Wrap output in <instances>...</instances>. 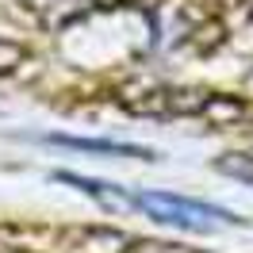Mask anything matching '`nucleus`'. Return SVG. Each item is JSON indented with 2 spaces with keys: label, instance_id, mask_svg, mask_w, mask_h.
I'll return each instance as SVG.
<instances>
[{
  "label": "nucleus",
  "instance_id": "nucleus-1",
  "mask_svg": "<svg viewBox=\"0 0 253 253\" xmlns=\"http://www.w3.org/2000/svg\"><path fill=\"white\" fill-rule=\"evenodd\" d=\"M130 207L146 211L150 219L165 222V226H180L192 234H211L219 226H234V215L226 207L204 204V200H188V196H173V192H138L130 196Z\"/></svg>",
  "mask_w": 253,
  "mask_h": 253
},
{
  "label": "nucleus",
  "instance_id": "nucleus-2",
  "mask_svg": "<svg viewBox=\"0 0 253 253\" xmlns=\"http://www.w3.org/2000/svg\"><path fill=\"white\" fill-rule=\"evenodd\" d=\"M46 142L73 146V150H88V154H119V158H154L142 146H126V142H100V138H69V134H46Z\"/></svg>",
  "mask_w": 253,
  "mask_h": 253
},
{
  "label": "nucleus",
  "instance_id": "nucleus-3",
  "mask_svg": "<svg viewBox=\"0 0 253 253\" xmlns=\"http://www.w3.org/2000/svg\"><path fill=\"white\" fill-rule=\"evenodd\" d=\"M62 180L73 184V188H81L84 196L104 200L108 207H130V196H123L119 188H111V184H104V180H88V176H77V173H62Z\"/></svg>",
  "mask_w": 253,
  "mask_h": 253
},
{
  "label": "nucleus",
  "instance_id": "nucleus-4",
  "mask_svg": "<svg viewBox=\"0 0 253 253\" xmlns=\"http://www.w3.org/2000/svg\"><path fill=\"white\" fill-rule=\"evenodd\" d=\"M215 169L226 176H238V180H246V184H253V158H246V154H226V158L215 161Z\"/></svg>",
  "mask_w": 253,
  "mask_h": 253
},
{
  "label": "nucleus",
  "instance_id": "nucleus-5",
  "mask_svg": "<svg viewBox=\"0 0 253 253\" xmlns=\"http://www.w3.org/2000/svg\"><path fill=\"white\" fill-rule=\"evenodd\" d=\"M23 58H27V50L19 46L16 39H0V77L12 73L16 65H23Z\"/></svg>",
  "mask_w": 253,
  "mask_h": 253
},
{
  "label": "nucleus",
  "instance_id": "nucleus-6",
  "mask_svg": "<svg viewBox=\"0 0 253 253\" xmlns=\"http://www.w3.org/2000/svg\"><path fill=\"white\" fill-rule=\"evenodd\" d=\"M126 253H211V250H192V246H173V242H130Z\"/></svg>",
  "mask_w": 253,
  "mask_h": 253
}]
</instances>
